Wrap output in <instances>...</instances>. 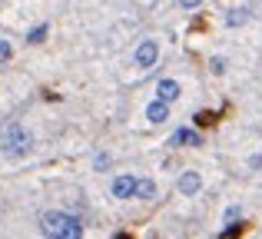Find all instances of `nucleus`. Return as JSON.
<instances>
[{"instance_id": "f257e3e1", "label": "nucleus", "mask_w": 262, "mask_h": 239, "mask_svg": "<svg viewBox=\"0 0 262 239\" xmlns=\"http://www.w3.org/2000/svg\"><path fill=\"white\" fill-rule=\"evenodd\" d=\"M33 146H37V136H33L24 123H7V126L0 129V153L4 156L20 160V156L33 153Z\"/></svg>"}, {"instance_id": "f03ea898", "label": "nucleus", "mask_w": 262, "mask_h": 239, "mask_svg": "<svg viewBox=\"0 0 262 239\" xmlns=\"http://www.w3.org/2000/svg\"><path fill=\"white\" fill-rule=\"evenodd\" d=\"M40 233L53 236V239H80L83 236V223L70 213H60V209H50V213L40 216Z\"/></svg>"}, {"instance_id": "7ed1b4c3", "label": "nucleus", "mask_w": 262, "mask_h": 239, "mask_svg": "<svg viewBox=\"0 0 262 239\" xmlns=\"http://www.w3.org/2000/svg\"><path fill=\"white\" fill-rule=\"evenodd\" d=\"M156 60H160V44L156 40H140V47L133 50V63L140 70H149V67H156Z\"/></svg>"}, {"instance_id": "20e7f679", "label": "nucleus", "mask_w": 262, "mask_h": 239, "mask_svg": "<svg viewBox=\"0 0 262 239\" xmlns=\"http://www.w3.org/2000/svg\"><path fill=\"white\" fill-rule=\"evenodd\" d=\"M110 193H113V200H133V193H136V176L120 173L113 183H110Z\"/></svg>"}, {"instance_id": "39448f33", "label": "nucleus", "mask_w": 262, "mask_h": 239, "mask_svg": "<svg viewBox=\"0 0 262 239\" xmlns=\"http://www.w3.org/2000/svg\"><path fill=\"white\" fill-rule=\"evenodd\" d=\"M176 186H179V193H183V196H196L199 189H203V176H199L196 169H186V173H179Z\"/></svg>"}, {"instance_id": "423d86ee", "label": "nucleus", "mask_w": 262, "mask_h": 239, "mask_svg": "<svg viewBox=\"0 0 262 239\" xmlns=\"http://www.w3.org/2000/svg\"><path fill=\"white\" fill-rule=\"evenodd\" d=\"M203 143V136L196 133V129H176L173 136H169V146H199Z\"/></svg>"}, {"instance_id": "0eeeda50", "label": "nucleus", "mask_w": 262, "mask_h": 239, "mask_svg": "<svg viewBox=\"0 0 262 239\" xmlns=\"http://www.w3.org/2000/svg\"><path fill=\"white\" fill-rule=\"evenodd\" d=\"M146 120H149V123H166V120H169V103L156 97L153 103L146 106Z\"/></svg>"}, {"instance_id": "6e6552de", "label": "nucleus", "mask_w": 262, "mask_h": 239, "mask_svg": "<svg viewBox=\"0 0 262 239\" xmlns=\"http://www.w3.org/2000/svg\"><path fill=\"white\" fill-rule=\"evenodd\" d=\"M179 93H183V90H179V83H176V80H160V83H156V97H160V100H166V103H176V100H179Z\"/></svg>"}, {"instance_id": "1a4fd4ad", "label": "nucleus", "mask_w": 262, "mask_h": 239, "mask_svg": "<svg viewBox=\"0 0 262 239\" xmlns=\"http://www.w3.org/2000/svg\"><path fill=\"white\" fill-rule=\"evenodd\" d=\"M133 200H156V183L153 180H136Z\"/></svg>"}, {"instance_id": "9d476101", "label": "nucleus", "mask_w": 262, "mask_h": 239, "mask_svg": "<svg viewBox=\"0 0 262 239\" xmlns=\"http://www.w3.org/2000/svg\"><path fill=\"white\" fill-rule=\"evenodd\" d=\"M43 37H47V24H40V27H33V30L27 33V44H40Z\"/></svg>"}, {"instance_id": "9b49d317", "label": "nucleus", "mask_w": 262, "mask_h": 239, "mask_svg": "<svg viewBox=\"0 0 262 239\" xmlns=\"http://www.w3.org/2000/svg\"><path fill=\"white\" fill-rule=\"evenodd\" d=\"M226 24H229V27H239V24H246V10H229Z\"/></svg>"}, {"instance_id": "f8f14e48", "label": "nucleus", "mask_w": 262, "mask_h": 239, "mask_svg": "<svg viewBox=\"0 0 262 239\" xmlns=\"http://www.w3.org/2000/svg\"><path fill=\"white\" fill-rule=\"evenodd\" d=\"M10 57H13V47H10V40H0V63H7Z\"/></svg>"}, {"instance_id": "ddd939ff", "label": "nucleus", "mask_w": 262, "mask_h": 239, "mask_svg": "<svg viewBox=\"0 0 262 239\" xmlns=\"http://www.w3.org/2000/svg\"><path fill=\"white\" fill-rule=\"evenodd\" d=\"M110 166V153H96L93 156V169H106Z\"/></svg>"}, {"instance_id": "4468645a", "label": "nucleus", "mask_w": 262, "mask_h": 239, "mask_svg": "<svg viewBox=\"0 0 262 239\" xmlns=\"http://www.w3.org/2000/svg\"><path fill=\"white\" fill-rule=\"evenodd\" d=\"M209 70H212V73H226V60H223V57H212V60H209Z\"/></svg>"}, {"instance_id": "2eb2a0df", "label": "nucleus", "mask_w": 262, "mask_h": 239, "mask_svg": "<svg viewBox=\"0 0 262 239\" xmlns=\"http://www.w3.org/2000/svg\"><path fill=\"white\" fill-rule=\"evenodd\" d=\"M179 7H183V10H199V7H203V0H176Z\"/></svg>"}, {"instance_id": "dca6fc26", "label": "nucleus", "mask_w": 262, "mask_h": 239, "mask_svg": "<svg viewBox=\"0 0 262 239\" xmlns=\"http://www.w3.org/2000/svg\"><path fill=\"white\" fill-rule=\"evenodd\" d=\"M236 220H239V209H236V206H232V209H229V213H226V223H236Z\"/></svg>"}]
</instances>
